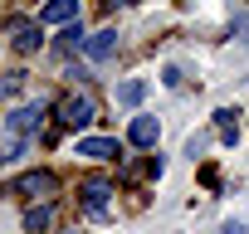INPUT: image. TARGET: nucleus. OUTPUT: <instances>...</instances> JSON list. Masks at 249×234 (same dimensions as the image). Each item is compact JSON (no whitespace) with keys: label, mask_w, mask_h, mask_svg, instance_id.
<instances>
[{"label":"nucleus","mask_w":249,"mask_h":234,"mask_svg":"<svg viewBox=\"0 0 249 234\" xmlns=\"http://www.w3.org/2000/svg\"><path fill=\"white\" fill-rule=\"evenodd\" d=\"M59 122L73 127V132L88 127V122H93V98H88V93H69V98L59 102Z\"/></svg>","instance_id":"f257e3e1"},{"label":"nucleus","mask_w":249,"mask_h":234,"mask_svg":"<svg viewBox=\"0 0 249 234\" xmlns=\"http://www.w3.org/2000/svg\"><path fill=\"white\" fill-rule=\"evenodd\" d=\"M78 195H83V205H88V215H107V195H117L103 176H88L83 185H78Z\"/></svg>","instance_id":"f03ea898"},{"label":"nucleus","mask_w":249,"mask_h":234,"mask_svg":"<svg viewBox=\"0 0 249 234\" xmlns=\"http://www.w3.org/2000/svg\"><path fill=\"white\" fill-rule=\"evenodd\" d=\"M15 190H20V195H39V200H49V195L59 190V181H54V171H25V176L15 181Z\"/></svg>","instance_id":"7ed1b4c3"},{"label":"nucleus","mask_w":249,"mask_h":234,"mask_svg":"<svg viewBox=\"0 0 249 234\" xmlns=\"http://www.w3.org/2000/svg\"><path fill=\"white\" fill-rule=\"evenodd\" d=\"M127 142H132V147H157V142H161V122L147 117V112H137L132 127H127Z\"/></svg>","instance_id":"20e7f679"},{"label":"nucleus","mask_w":249,"mask_h":234,"mask_svg":"<svg viewBox=\"0 0 249 234\" xmlns=\"http://www.w3.org/2000/svg\"><path fill=\"white\" fill-rule=\"evenodd\" d=\"M78 156H93V161H117L122 147L117 137H78Z\"/></svg>","instance_id":"39448f33"},{"label":"nucleus","mask_w":249,"mask_h":234,"mask_svg":"<svg viewBox=\"0 0 249 234\" xmlns=\"http://www.w3.org/2000/svg\"><path fill=\"white\" fill-rule=\"evenodd\" d=\"M73 15H78V0H49L39 10V25H73Z\"/></svg>","instance_id":"423d86ee"},{"label":"nucleus","mask_w":249,"mask_h":234,"mask_svg":"<svg viewBox=\"0 0 249 234\" xmlns=\"http://www.w3.org/2000/svg\"><path fill=\"white\" fill-rule=\"evenodd\" d=\"M39 117H44V107H20V112H10V117H5V127H10L15 137H25V132H35V127H39Z\"/></svg>","instance_id":"0eeeda50"},{"label":"nucleus","mask_w":249,"mask_h":234,"mask_svg":"<svg viewBox=\"0 0 249 234\" xmlns=\"http://www.w3.org/2000/svg\"><path fill=\"white\" fill-rule=\"evenodd\" d=\"M215 132H220V142H225V147H234V142H239V112L220 107V112H215Z\"/></svg>","instance_id":"6e6552de"},{"label":"nucleus","mask_w":249,"mask_h":234,"mask_svg":"<svg viewBox=\"0 0 249 234\" xmlns=\"http://www.w3.org/2000/svg\"><path fill=\"white\" fill-rule=\"evenodd\" d=\"M83 49H88V59H107V54L117 49V34H112V30H103V34L83 39Z\"/></svg>","instance_id":"1a4fd4ad"},{"label":"nucleus","mask_w":249,"mask_h":234,"mask_svg":"<svg viewBox=\"0 0 249 234\" xmlns=\"http://www.w3.org/2000/svg\"><path fill=\"white\" fill-rule=\"evenodd\" d=\"M49 219H54V210H49V205H30V210H25V229H30V234L49 229Z\"/></svg>","instance_id":"9d476101"},{"label":"nucleus","mask_w":249,"mask_h":234,"mask_svg":"<svg viewBox=\"0 0 249 234\" xmlns=\"http://www.w3.org/2000/svg\"><path fill=\"white\" fill-rule=\"evenodd\" d=\"M15 49H20V54H35V49H39V30H35V25H15Z\"/></svg>","instance_id":"9b49d317"},{"label":"nucleus","mask_w":249,"mask_h":234,"mask_svg":"<svg viewBox=\"0 0 249 234\" xmlns=\"http://www.w3.org/2000/svg\"><path fill=\"white\" fill-rule=\"evenodd\" d=\"M142 98H147V83H142V78H132V83H122V88H117V102H127V107H137Z\"/></svg>","instance_id":"f8f14e48"},{"label":"nucleus","mask_w":249,"mask_h":234,"mask_svg":"<svg viewBox=\"0 0 249 234\" xmlns=\"http://www.w3.org/2000/svg\"><path fill=\"white\" fill-rule=\"evenodd\" d=\"M64 49H69V54H73V49H83V30H78V25H69V30H64Z\"/></svg>","instance_id":"ddd939ff"}]
</instances>
